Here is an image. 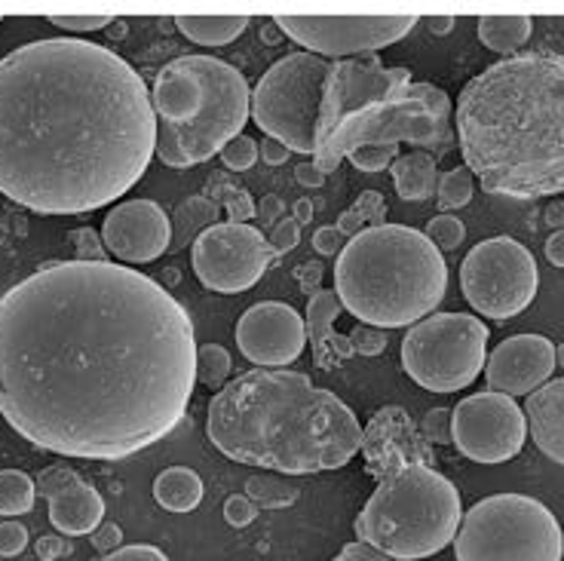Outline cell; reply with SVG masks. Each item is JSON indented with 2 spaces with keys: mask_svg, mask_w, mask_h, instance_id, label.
<instances>
[{
  "mask_svg": "<svg viewBox=\"0 0 564 561\" xmlns=\"http://www.w3.org/2000/svg\"><path fill=\"white\" fill-rule=\"evenodd\" d=\"M555 371V347L543 335H512L500 347H494L485 363L488 390L509 399L531 396L540 390Z\"/></svg>",
  "mask_w": 564,
  "mask_h": 561,
  "instance_id": "cell-18",
  "label": "cell"
},
{
  "mask_svg": "<svg viewBox=\"0 0 564 561\" xmlns=\"http://www.w3.org/2000/svg\"><path fill=\"white\" fill-rule=\"evenodd\" d=\"M347 246V239L340 237L338 227H319L316 234H313V249L325 258H332V255H340V249Z\"/></svg>",
  "mask_w": 564,
  "mask_h": 561,
  "instance_id": "cell-45",
  "label": "cell"
},
{
  "mask_svg": "<svg viewBox=\"0 0 564 561\" xmlns=\"http://www.w3.org/2000/svg\"><path fill=\"white\" fill-rule=\"evenodd\" d=\"M172 22L187 41L199 43V46H225V43L237 41L242 31L249 29L252 19H246V15H178Z\"/></svg>",
  "mask_w": 564,
  "mask_h": 561,
  "instance_id": "cell-24",
  "label": "cell"
},
{
  "mask_svg": "<svg viewBox=\"0 0 564 561\" xmlns=\"http://www.w3.org/2000/svg\"><path fill=\"white\" fill-rule=\"evenodd\" d=\"M0 22H3V19H0Z\"/></svg>",
  "mask_w": 564,
  "mask_h": 561,
  "instance_id": "cell-59",
  "label": "cell"
},
{
  "mask_svg": "<svg viewBox=\"0 0 564 561\" xmlns=\"http://www.w3.org/2000/svg\"><path fill=\"white\" fill-rule=\"evenodd\" d=\"M282 197H276V194H268V197L258 203V222L264 227H276L282 222Z\"/></svg>",
  "mask_w": 564,
  "mask_h": 561,
  "instance_id": "cell-48",
  "label": "cell"
},
{
  "mask_svg": "<svg viewBox=\"0 0 564 561\" xmlns=\"http://www.w3.org/2000/svg\"><path fill=\"white\" fill-rule=\"evenodd\" d=\"M258 151H261V160H264L268 166H282V163L289 160V154H292L282 141L270 139V136L258 144Z\"/></svg>",
  "mask_w": 564,
  "mask_h": 561,
  "instance_id": "cell-49",
  "label": "cell"
},
{
  "mask_svg": "<svg viewBox=\"0 0 564 561\" xmlns=\"http://www.w3.org/2000/svg\"><path fill=\"white\" fill-rule=\"evenodd\" d=\"M295 179L304 184V187H323L325 184V175L313 166V163H301V166L295 169Z\"/></svg>",
  "mask_w": 564,
  "mask_h": 561,
  "instance_id": "cell-50",
  "label": "cell"
},
{
  "mask_svg": "<svg viewBox=\"0 0 564 561\" xmlns=\"http://www.w3.org/2000/svg\"><path fill=\"white\" fill-rule=\"evenodd\" d=\"M29 547V528L19 521H0V559H15Z\"/></svg>",
  "mask_w": 564,
  "mask_h": 561,
  "instance_id": "cell-38",
  "label": "cell"
},
{
  "mask_svg": "<svg viewBox=\"0 0 564 561\" xmlns=\"http://www.w3.org/2000/svg\"><path fill=\"white\" fill-rule=\"evenodd\" d=\"M332 561H395V559L383 555V552H378L375 547H368V543H362V540H352V543H347V547L340 549L338 555H335Z\"/></svg>",
  "mask_w": 564,
  "mask_h": 561,
  "instance_id": "cell-47",
  "label": "cell"
},
{
  "mask_svg": "<svg viewBox=\"0 0 564 561\" xmlns=\"http://www.w3.org/2000/svg\"><path fill=\"white\" fill-rule=\"evenodd\" d=\"M156 154L144 77L101 43L46 37L0 58V194L84 215L129 194Z\"/></svg>",
  "mask_w": 564,
  "mask_h": 561,
  "instance_id": "cell-2",
  "label": "cell"
},
{
  "mask_svg": "<svg viewBox=\"0 0 564 561\" xmlns=\"http://www.w3.org/2000/svg\"><path fill=\"white\" fill-rule=\"evenodd\" d=\"M426 237L438 252H454L466 239V227L460 218H454L452 212H438L436 218H430V225H426Z\"/></svg>",
  "mask_w": 564,
  "mask_h": 561,
  "instance_id": "cell-32",
  "label": "cell"
},
{
  "mask_svg": "<svg viewBox=\"0 0 564 561\" xmlns=\"http://www.w3.org/2000/svg\"><path fill=\"white\" fill-rule=\"evenodd\" d=\"M282 34H289L313 56L359 58L378 56L402 41L421 22L417 15H276Z\"/></svg>",
  "mask_w": 564,
  "mask_h": 561,
  "instance_id": "cell-13",
  "label": "cell"
},
{
  "mask_svg": "<svg viewBox=\"0 0 564 561\" xmlns=\"http://www.w3.org/2000/svg\"><path fill=\"white\" fill-rule=\"evenodd\" d=\"M37 497L50 504V521L65 537H84L93 533L105 519V500L101 494L70 466H50L34 478Z\"/></svg>",
  "mask_w": 564,
  "mask_h": 561,
  "instance_id": "cell-19",
  "label": "cell"
},
{
  "mask_svg": "<svg viewBox=\"0 0 564 561\" xmlns=\"http://www.w3.org/2000/svg\"><path fill=\"white\" fill-rule=\"evenodd\" d=\"M426 22H430V31H433V34H448V31H454L452 15H433V19H426Z\"/></svg>",
  "mask_w": 564,
  "mask_h": 561,
  "instance_id": "cell-55",
  "label": "cell"
},
{
  "mask_svg": "<svg viewBox=\"0 0 564 561\" xmlns=\"http://www.w3.org/2000/svg\"><path fill=\"white\" fill-rule=\"evenodd\" d=\"M402 141L436 160L452 154L457 148L452 96L414 80L409 68H387L381 56L332 62L316 123L313 166L328 175L359 148H399Z\"/></svg>",
  "mask_w": 564,
  "mask_h": 561,
  "instance_id": "cell-6",
  "label": "cell"
},
{
  "mask_svg": "<svg viewBox=\"0 0 564 561\" xmlns=\"http://www.w3.org/2000/svg\"><path fill=\"white\" fill-rule=\"evenodd\" d=\"M393 172V187L405 203H421L436 194L438 187V166L436 157L426 151H411V154H399L395 163L390 166Z\"/></svg>",
  "mask_w": 564,
  "mask_h": 561,
  "instance_id": "cell-22",
  "label": "cell"
},
{
  "mask_svg": "<svg viewBox=\"0 0 564 561\" xmlns=\"http://www.w3.org/2000/svg\"><path fill=\"white\" fill-rule=\"evenodd\" d=\"M473 194H476V179H473V172L466 166H457L452 172H445V175H438V212L464 209L466 203L473 199Z\"/></svg>",
  "mask_w": 564,
  "mask_h": 561,
  "instance_id": "cell-29",
  "label": "cell"
},
{
  "mask_svg": "<svg viewBox=\"0 0 564 561\" xmlns=\"http://www.w3.org/2000/svg\"><path fill=\"white\" fill-rule=\"evenodd\" d=\"M163 280H166V285H175V282H178V270H166Z\"/></svg>",
  "mask_w": 564,
  "mask_h": 561,
  "instance_id": "cell-58",
  "label": "cell"
},
{
  "mask_svg": "<svg viewBox=\"0 0 564 561\" xmlns=\"http://www.w3.org/2000/svg\"><path fill=\"white\" fill-rule=\"evenodd\" d=\"M454 136L485 194H564L562 53L522 50L466 80L454 105Z\"/></svg>",
  "mask_w": 564,
  "mask_h": 561,
  "instance_id": "cell-3",
  "label": "cell"
},
{
  "mask_svg": "<svg viewBox=\"0 0 564 561\" xmlns=\"http://www.w3.org/2000/svg\"><path fill=\"white\" fill-rule=\"evenodd\" d=\"M93 561H170L166 559V552L163 549L151 547V543H135V547H120L108 552V555H101V559Z\"/></svg>",
  "mask_w": 564,
  "mask_h": 561,
  "instance_id": "cell-41",
  "label": "cell"
},
{
  "mask_svg": "<svg viewBox=\"0 0 564 561\" xmlns=\"http://www.w3.org/2000/svg\"><path fill=\"white\" fill-rule=\"evenodd\" d=\"M352 341V350L359 353V356H381L387 350V332L383 328H375V325H356L350 332Z\"/></svg>",
  "mask_w": 564,
  "mask_h": 561,
  "instance_id": "cell-37",
  "label": "cell"
},
{
  "mask_svg": "<svg viewBox=\"0 0 564 561\" xmlns=\"http://www.w3.org/2000/svg\"><path fill=\"white\" fill-rule=\"evenodd\" d=\"M37 485L22 470H0V516H25L34 509Z\"/></svg>",
  "mask_w": 564,
  "mask_h": 561,
  "instance_id": "cell-28",
  "label": "cell"
},
{
  "mask_svg": "<svg viewBox=\"0 0 564 561\" xmlns=\"http://www.w3.org/2000/svg\"><path fill=\"white\" fill-rule=\"evenodd\" d=\"M270 246L276 249L280 255H289L301 242V225L295 218H282L280 225L270 227Z\"/></svg>",
  "mask_w": 564,
  "mask_h": 561,
  "instance_id": "cell-42",
  "label": "cell"
},
{
  "mask_svg": "<svg viewBox=\"0 0 564 561\" xmlns=\"http://www.w3.org/2000/svg\"><path fill=\"white\" fill-rule=\"evenodd\" d=\"M448 289V265L423 230L368 227L347 239L335 265V292L347 313L375 328L426 320Z\"/></svg>",
  "mask_w": 564,
  "mask_h": 561,
  "instance_id": "cell-7",
  "label": "cell"
},
{
  "mask_svg": "<svg viewBox=\"0 0 564 561\" xmlns=\"http://www.w3.org/2000/svg\"><path fill=\"white\" fill-rule=\"evenodd\" d=\"M460 289L479 316L507 323L534 304L540 289L534 255L512 237L481 239L460 265Z\"/></svg>",
  "mask_w": 564,
  "mask_h": 561,
  "instance_id": "cell-12",
  "label": "cell"
},
{
  "mask_svg": "<svg viewBox=\"0 0 564 561\" xmlns=\"http://www.w3.org/2000/svg\"><path fill=\"white\" fill-rule=\"evenodd\" d=\"M194 384L191 313L135 267L56 261L0 295V414L37 449L132 457L182 423Z\"/></svg>",
  "mask_w": 564,
  "mask_h": 561,
  "instance_id": "cell-1",
  "label": "cell"
},
{
  "mask_svg": "<svg viewBox=\"0 0 564 561\" xmlns=\"http://www.w3.org/2000/svg\"><path fill=\"white\" fill-rule=\"evenodd\" d=\"M218 203L212 197H191L184 199L182 206L175 209V227H172V246L170 252H182L184 246H194V239L209 230L212 225H218Z\"/></svg>",
  "mask_w": 564,
  "mask_h": 561,
  "instance_id": "cell-26",
  "label": "cell"
},
{
  "mask_svg": "<svg viewBox=\"0 0 564 561\" xmlns=\"http://www.w3.org/2000/svg\"><path fill=\"white\" fill-rule=\"evenodd\" d=\"M383 218H387V199H383V194L381 191H366V194H359V199L352 203L350 209L340 212L335 227L340 230V237L352 239L356 234L368 230V227L387 225Z\"/></svg>",
  "mask_w": 564,
  "mask_h": 561,
  "instance_id": "cell-27",
  "label": "cell"
},
{
  "mask_svg": "<svg viewBox=\"0 0 564 561\" xmlns=\"http://www.w3.org/2000/svg\"><path fill=\"white\" fill-rule=\"evenodd\" d=\"M395 157H399V148H395V144H371V148L352 151L347 160H350L359 172H383V169L393 166Z\"/></svg>",
  "mask_w": 564,
  "mask_h": 561,
  "instance_id": "cell-33",
  "label": "cell"
},
{
  "mask_svg": "<svg viewBox=\"0 0 564 561\" xmlns=\"http://www.w3.org/2000/svg\"><path fill=\"white\" fill-rule=\"evenodd\" d=\"M156 154L170 169H191L242 136L252 89L242 71L215 56H182L154 80Z\"/></svg>",
  "mask_w": 564,
  "mask_h": 561,
  "instance_id": "cell-8",
  "label": "cell"
},
{
  "mask_svg": "<svg viewBox=\"0 0 564 561\" xmlns=\"http://www.w3.org/2000/svg\"><path fill=\"white\" fill-rule=\"evenodd\" d=\"M101 239L123 265H148L170 252L172 222L154 199H127L108 212Z\"/></svg>",
  "mask_w": 564,
  "mask_h": 561,
  "instance_id": "cell-17",
  "label": "cell"
},
{
  "mask_svg": "<svg viewBox=\"0 0 564 561\" xmlns=\"http://www.w3.org/2000/svg\"><path fill=\"white\" fill-rule=\"evenodd\" d=\"M417 430L421 435L433 445H445V442H452V408H433V411H426L423 414V421L417 423Z\"/></svg>",
  "mask_w": 564,
  "mask_h": 561,
  "instance_id": "cell-36",
  "label": "cell"
},
{
  "mask_svg": "<svg viewBox=\"0 0 564 561\" xmlns=\"http://www.w3.org/2000/svg\"><path fill=\"white\" fill-rule=\"evenodd\" d=\"M528 421L516 399L481 390L452 408V442L473 463H507L524 449Z\"/></svg>",
  "mask_w": 564,
  "mask_h": 561,
  "instance_id": "cell-15",
  "label": "cell"
},
{
  "mask_svg": "<svg viewBox=\"0 0 564 561\" xmlns=\"http://www.w3.org/2000/svg\"><path fill=\"white\" fill-rule=\"evenodd\" d=\"M362 457L378 488L356 516V540L395 561L452 547L464 521L460 492L436 470V454L405 408L387 406L362 430Z\"/></svg>",
  "mask_w": 564,
  "mask_h": 561,
  "instance_id": "cell-5",
  "label": "cell"
},
{
  "mask_svg": "<svg viewBox=\"0 0 564 561\" xmlns=\"http://www.w3.org/2000/svg\"><path fill=\"white\" fill-rule=\"evenodd\" d=\"M304 344H307L304 316L282 301L254 304L242 313L237 325V347L249 363L261 368L292 365L304 353Z\"/></svg>",
  "mask_w": 564,
  "mask_h": 561,
  "instance_id": "cell-16",
  "label": "cell"
},
{
  "mask_svg": "<svg viewBox=\"0 0 564 561\" xmlns=\"http://www.w3.org/2000/svg\"><path fill=\"white\" fill-rule=\"evenodd\" d=\"M206 435L227 461L280 476L340 470L362 449L350 408L285 368H254L225 384L212 396Z\"/></svg>",
  "mask_w": 564,
  "mask_h": 561,
  "instance_id": "cell-4",
  "label": "cell"
},
{
  "mask_svg": "<svg viewBox=\"0 0 564 561\" xmlns=\"http://www.w3.org/2000/svg\"><path fill=\"white\" fill-rule=\"evenodd\" d=\"M50 22L62 31H101L113 19L111 15H50Z\"/></svg>",
  "mask_w": 564,
  "mask_h": 561,
  "instance_id": "cell-43",
  "label": "cell"
},
{
  "mask_svg": "<svg viewBox=\"0 0 564 561\" xmlns=\"http://www.w3.org/2000/svg\"><path fill=\"white\" fill-rule=\"evenodd\" d=\"M524 421L536 449L564 466V378L546 380L528 396Z\"/></svg>",
  "mask_w": 564,
  "mask_h": 561,
  "instance_id": "cell-21",
  "label": "cell"
},
{
  "mask_svg": "<svg viewBox=\"0 0 564 561\" xmlns=\"http://www.w3.org/2000/svg\"><path fill=\"white\" fill-rule=\"evenodd\" d=\"M246 494L252 497L258 509H282L297 500V488L276 476H254L246 482Z\"/></svg>",
  "mask_w": 564,
  "mask_h": 561,
  "instance_id": "cell-30",
  "label": "cell"
},
{
  "mask_svg": "<svg viewBox=\"0 0 564 561\" xmlns=\"http://www.w3.org/2000/svg\"><path fill=\"white\" fill-rule=\"evenodd\" d=\"M227 375H230V353H227L221 344L197 347V380H203L206 387L221 390Z\"/></svg>",
  "mask_w": 564,
  "mask_h": 561,
  "instance_id": "cell-31",
  "label": "cell"
},
{
  "mask_svg": "<svg viewBox=\"0 0 564 561\" xmlns=\"http://www.w3.org/2000/svg\"><path fill=\"white\" fill-rule=\"evenodd\" d=\"M340 313H344V304H340L338 292L319 289L316 295L307 298L304 328H307V341H311L313 363L319 365V368H338L340 363H347L350 356H356L350 335L335 332V323H338Z\"/></svg>",
  "mask_w": 564,
  "mask_h": 561,
  "instance_id": "cell-20",
  "label": "cell"
},
{
  "mask_svg": "<svg viewBox=\"0 0 564 561\" xmlns=\"http://www.w3.org/2000/svg\"><path fill=\"white\" fill-rule=\"evenodd\" d=\"M488 325L469 313H436L411 325L402 341L409 378L430 393L466 390L488 363Z\"/></svg>",
  "mask_w": 564,
  "mask_h": 561,
  "instance_id": "cell-11",
  "label": "cell"
},
{
  "mask_svg": "<svg viewBox=\"0 0 564 561\" xmlns=\"http://www.w3.org/2000/svg\"><path fill=\"white\" fill-rule=\"evenodd\" d=\"M534 34V19L528 15H481L479 19V41L500 53V56H516Z\"/></svg>",
  "mask_w": 564,
  "mask_h": 561,
  "instance_id": "cell-25",
  "label": "cell"
},
{
  "mask_svg": "<svg viewBox=\"0 0 564 561\" xmlns=\"http://www.w3.org/2000/svg\"><path fill=\"white\" fill-rule=\"evenodd\" d=\"M113 22H117V19H113ZM111 34H113V37H123V34H127V22H117Z\"/></svg>",
  "mask_w": 564,
  "mask_h": 561,
  "instance_id": "cell-56",
  "label": "cell"
},
{
  "mask_svg": "<svg viewBox=\"0 0 564 561\" xmlns=\"http://www.w3.org/2000/svg\"><path fill=\"white\" fill-rule=\"evenodd\" d=\"M37 555H41V561H56L62 555V537H41Z\"/></svg>",
  "mask_w": 564,
  "mask_h": 561,
  "instance_id": "cell-51",
  "label": "cell"
},
{
  "mask_svg": "<svg viewBox=\"0 0 564 561\" xmlns=\"http://www.w3.org/2000/svg\"><path fill=\"white\" fill-rule=\"evenodd\" d=\"M328 71L332 62L304 50L273 62L252 89V123L292 154L313 157Z\"/></svg>",
  "mask_w": 564,
  "mask_h": 561,
  "instance_id": "cell-10",
  "label": "cell"
},
{
  "mask_svg": "<svg viewBox=\"0 0 564 561\" xmlns=\"http://www.w3.org/2000/svg\"><path fill=\"white\" fill-rule=\"evenodd\" d=\"M276 258L282 255L258 227L234 222L212 225L191 246V265L197 280L218 295H240L252 289Z\"/></svg>",
  "mask_w": 564,
  "mask_h": 561,
  "instance_id": "cell-14",
  "label": "cell"
},
{
  "mask_svg": "<svg viewBox=\"0 0 564 561\" xmlns=\"http://www.w3.org/2000/svg\"><path fill=\"white\" fill-rule=\"evenodd\" d=\"M154 500L166 513H194L203 500V478L187 466H170L154 478Z\"/></svg>",
  "mask_w": 564,
  "mask_h": 561,
  "instance_id": "cell-23",
  "label": "cell"
},
{
  "mask_svg": "<svg viewBox=\"0 0 564 561\" xmlns=\"http://www.w3.org/2000/svg\"><path fill=\"white\" fill-rule=\"evenodd\" d=\"M555 368H564V344L555 347Z\"/></svg>",
  "mask_w": 564,
  "mask_h": 561,
  "instance_id": "cell-57",
  "label": "cell"
},
{
  "mask_svg": "<svg viewBox=\"0 0 564 561\" xmlns=\"http://www.w3.org/2000/svg\"><path fill=\"white\" fill-rule=\"evenodd\" d=\"M68 242L74 246L77 261H111L108 249H105V239L93 230V227H74L68 234Z\"/></svg>",
  "mask_w": 564,
  "mask_h": 561,
  "instance_id": "cell-34",
  "label": "cell"
},
{
  "mask_svg": "<svg viewBox=\"0 0 564 561\" xmlns=\"http://www.w3.org/2000/svg\"><path fill=\"white\" fill-rule=\"evenodd\" d=\"M546 222H550V227L564 230V199H552L550 206H546Z\"/></svg>",
  "mask_w": 564,
  "mask_h": 561,
  "instance_id": "cell-53",
  "label": "cell"
},
{
  "mask_svg": "<svg viewBox=\"0 0 564 561\" xmlns=\"http://www.w3.org/2000/svg\"><path fill=\"white\" fill-rule=\"evenodd\" d=\"M258 154H261L258 141L249 139V136H237L218 157H221V163L230 172H246V169H252L258 163Z\"/></svg>",
  "mask_w": 564,
  "mask_h": 561,
  "instance_id": "cell-35",
  "label": "cell"
},
{
  "mask_svg": "<svg viewBox=\"0 0 564 561\" xmlns=\"http://www.w3.org/2000/svg\"><path fill=\"white\" fill-rule=\"evenodd\" d=\"M93 547L99 549V552H113V549L123 547V531H120V525H113V521H101L99 528L93 531Z\"/></svg>",
  "mask_w": 564,
  "mask_h": 561,
  "instance_id": "cell-46",
  "label": "cell"
},
{
  "mask_svg": "<svg viewBox=\"0 0 564 561\" xmlns=\"http://www.w3.org/2000/svg\"><path fill=\"white\" fill-rule=\"evenodd\" d=\"M323 277L325 267L319 265V261H301V265L295 267V282L304 295H316V292L323 289Z\"/></svg>",
  "mask_w": 564,
  "mask_h": 561,
  "instance_id": "cell-44",
  "label": "cell"
},
{
  "mask_svg": "<svg viewBox=\"0 0 564 561\" xmlns=\"http://www.w3.org/2000/svg\"><path fill=\"white\" fill-rule=\"evenodd\" d=\"M454 555L457 561H562L564 531L536 497L491 494L464 513Z\"/></svg>",
  "mask_w": 564,
  "mask_h": 561,
  "instance_id": "cell-9",
  "label": "cell"
},
{
  "mask_svg": "<svg viewBox=\"0 0 564 561\" xmlns=\"http://www.w3.org/2000/svg\"><path fill=\"white\" fill-rule=\"evenodd\" d=\"M546 258L555 267H564V230H555L546 242Z\"/></svg>",
  "mask_w": 564,
  "mask_h": 561,
  "instance_id": "cell-52",
  "label": "cell"
},
{
  "mask_svg": "<svg viewBox=\"0 0 564 561\" xmlns=\"http://www.w3.org/2000/svg\"><path fill=\"white\" fill-rule=\"evenodd\" d=\"M292 212H295L297 225H311V222H313V203H311V199L301 197L295 206H292Z\"/></svg>",
  "mask_w": 564,
  "mask_h": 561,
  "instance_id": "cell-54",
  "label": "cell"
},
{
  "mask_svg": "<svg viewBox=\"0 0 564 561\" xmlns=\"http://www.w3.org/2000/svg\"><path fill=\"white\" fill-rule=\"evenodd\" d=\"M225 212L234 225H249L254 215H258V206H254L252 194H249L246 187H237V191L225 199Z\"/></svg>",
  "mask_w": 564,
  "mask_h": 561,
  "instance_id": "cell-40",
  "label": "cell"
},
{
  "mask_svg": "<svg viewBox=\"0 0 564 561\" xmlns=\"http://www.w3.org/2000/svg\"><path fill=\"white\" fill-rule=\"evenodd\" d=\"M258 504H254L249 494H234V497H227L225 504V519L227 525H234V528H246V525H252L258 519Z\"/></svg>",
  "mask_w": 564,
  "mask_h": 561,
  "instance_id": "cell-39",
  "label": "cell"
}]
</instances>
